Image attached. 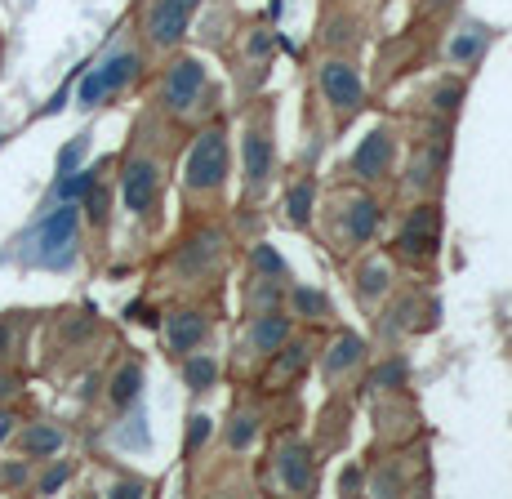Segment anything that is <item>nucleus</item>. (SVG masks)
I'll return each mask as SVG.
<instances>
[{
  "mask_svg": "<svg viewBox=\"0 0 512 499\" xmlns=\"http://www.w3.org/2000/svg\"><path fill=\"white\" fill-rule=\"evenodd\" d=\"M76 228H81V205L76 201H58L45 214V223L36 228V246H41V263L49 268H67L76 246Z\"/></svg>",
  "mask_w": 512,
  "mask_h": 499,
  "instance_id": "obj_1",
  "label": "nucleus"
},
{
  "mask_svg": "<svg viewBox=\"0 0 512 499\" xmlns=\"http://www.w3.org/2000/svg\"><path fill=\"white\" fill-rule=\"evenodd\" d=\"M223 174H228V143H223V134H201L196 139L192 156H187V188H219Z\"/></svg>",
  "mask_w": 512,
  "mask_h": 499,
  "instance_id": "obj_2",
  "label": "nucleus"
},
{
  "mask_svg": "<svg viewBox=\"0 0 512 499\" xmlns=\"http://www.w3.org/2000/svg\"><path fill=\"white\" fill-rule=\"evenodd\" d=\"M196 5H201V0H156V5L147 9V41H152L156 50L179 45L187 23H192V14H196Z\"/></svg>",
  "mask_w": 512,
  "mask_h": 499,
  "instance_id": "obj_3",
  "label": "nucleus"
},
{
  "mask_svg": "<svg viewBox=\"0 0 512 499\" xmlns=\"http://www.w3.org/2000/svg\"><path fill=\"white\" fill-rule=\"evenodd\" d=\"M156 188H161V174H156L152 161H130L121 179V197H125V210L130 214H147L156 201Z\"/></svg>",
  "mask_w": 512,
  "mask_h": 499,
  "instance_id": "obj_4",
  "label": "nucleus"
},
{
  "mask_svg": "<svg viewBox=\"0 0 512 499\" xmlns=\"http://www.w3.org/2000/svg\"><path fill=\"white\" fill-rule=\"evenodd\" d=\"M205 85V67L196 63V58H183V63L170 67V76H165V103L174 107V112H187V107L196 103V94H201Z\"/></svg>",
  "mask_w": 512,
  "mask_h": 499,
  "instance_id": "obj_5",
  "label": "nucleus"
},
{
  "mask_svg": "<svg viewBox=\"0 0 512 499\" xmlns=\"http://www.w3.org/2000/svg\"><path fill=\"white\" fill-rule=\"evenodd\" d=\"M321 90H326V99L334 107H357L361 103L357 72H352V67H343V63H326V67H321Z\"/></svg>",
  "mask_w": 512,
  "mask_h": 499,
  "instance_id": "obj_6",
  "label": "nucleus"
},
{
  "mask_svg": "<svg viewBox=\"0 0 512 499\" xmlns=\"http://www.w3.org/2000/svg\"><path fill=\"white\" fill-rule=\"evenodd\" d=\"M388 156H392V139L383 130H374V134L361 139V148H357V156H352V165H357L361 179H379V174L388 170Z\"/></svg>",
  "mask_w": 512,
  "mask_h": 499,
  "instance_id": "obj_7",
  "label": "nucleus"
},
{
  "mask_svg": "<svg viewBox=\"0 0 512 499\" xmlns=\"http://www.w3.org/2000/svg\"><path fill=\"white\" fill-rule=\"evenodd\" d=\"M63 428L58 424H27L23 433H18V450H23L27 459H49V455H58L63 450Z\"/></svg>",
  "mask_w": 512,
  "mask_h": 499,
  "instance_id": "obj_8",
  "label": "nucleus"
},
{
  "mask_svg": "<svg viewBox=\"0 0 512 499\" xmlns=\"http://www.w3.org/2000/svg\"><path fill=\"white\" fill-rule=\"evenodd\" d=\"M165 339H170L174 352H192L205 339V321L196 317V312H174V317L165 321Z\"/></svg>",
  "mask_w": 512,
  "mask_h": 499,
  "instance_id": "obj_9",
  "label": "nucleus"
},
{
  "mask_svg": "<svg viewBox=\"0 0 512 499\" xmlns=\"http://www.w3.org/2000/svg\"><path fill=\"white\" fill-rule=\"evenodd\" d=\"M432 246H437V214L432 210H419L415 219L406 223V232H401V250L406 254H428Z\"/></svg>",
  "mask_w": 512,
  "mask_h": 499,
  "instance_id": "obj_10",
  "label": "nucleus"
},
{
  "mask_svg": "<svg viewBox=\"0 0 512 499\" xmlns=\"http://www.w3.org/2000/svg\"><path fill=\"white\" fill-rule=\"evenodd\" d=\"M94 72H98V81H103V90L112 94V90H121V85L134 81V72H139V54H112L103 67H94Z\"/></svg>",
  "mask_w": 512,
  "mask_h": 499,
  "instance_id": "obj_11",
  "label": "nucleus"
},
{
  "mask_svg": "<svg viewBox=\"0 0 512 499\" xmlns=\"http://www.w3.org/2000/svg\"><path fill=\"white\" fill-rule=\"evenodd\" d=\"M281 477H285V486H290V491H308V486H312V464H308V455H303L299 446H290L281 455Z\"/></svg>",
  "mask_w": 512,
  "mask_h": 499,
  "instance_id": "obj_12",
  "label": "nucleus"
},
{
  "mask_svg": "<svg viewBox=\"0 0 512 499\" xmlns=\"http://www.w3.org/2000/svg\"><path fill=\"white\" fill-rule=\"evenodd\" d=\"M268 170H272L268 139H263V134H250V139H245V174H250L254 183H263V179H268Z\"/></svg>",
  "mask_w": 512,
  "mask_h": 499,
  "instance_id": "obj_13",
  "label": "nucleus"
},
{
  "mask_svg": "<svg viewBox=\"0 0 512 499\" xmlns=\"http://www.w3.org/2000/svg\"><path fill=\"white\" fill-rule=\"evenodd\" d=\"M374 223H379V205H374V201H357L348 210V241H357V246H361V241H370L374 237Z\"/></svg>",
  "mask_w": 512,
  "mask_h": 499,
  "instance_id": "obj_14",
  "label": "nucleus"
},
{
  "mask_svg": "<svg viewBox=\"0 0 512 499\" xmlns=\"http://www.w3.org/2000/svg\"><path fill=\"white\" fill-rule=\"evenodd\" d=\"M139 393H143V370L130 361V366L116 370V379H112V401H116V406H130V401H139Z\"/></svg>",
  "mask_w": 512,
  "mask_h": 499,
  "instance_id": "obj_15",
  "label": "nucleus"
},
{
  "mask_svg": "<svg viewBox=\"0 0 512 499\" xmlns=\"http://www.w3.org/2000/svg\"><path fill=\"white\" fill-rule=\"evenodd\" d=\"M94 170H72V174H58V201H81L85 192L94 188Z\"/></svg>",
  "mask_w": 512,
  "mask_h": 499,
  "instance_id": "obj_16",
  "label": "nucleus"
},
{
  "mask_svg": "<svg viewBox=\"0 0 512 499\" xmlns=\"http://www.w3.org/2000/svg\"><path fill=\"white\" fill-rule=\"evenodd\" d=\"M285 335H290V326H285L281 317H263L259 326H254V344H259L263 352H277L285 344Z\"/></svg>",
  "mask_w": 512,
  "mask_h": 499,
  "instance_id": "obj_17",
  "label": "nucleus"
},
{
  "mask_svg": "<svg viewBox=\"0 0 512 499\" xmlns=\"http://www.w3.org/2000/svg\"><path fill=\"white\" fill-rule=\"evenodd\" d=\"M481 45H486V32H481V27H468L464 36H455V41H450V63H468Z\"/></svg>",
  "mask_w": 512,
  "mask_h": 499,
  "instance_id": "obj_18",
  "label": "nucleus"
},
{
  "mask_svg": "<svg viewBox=\"0 0 512 499\" xmlns=\"http://www.w3.org/2000/svg\"><path fill=\"white\" fill-rule=\"evenodd\" d=\"M285 210H290V223H308V210H312V183H294L290 197H285Z\"/></svg>",
  "mask_w": 512,
  "mask_h": 499,
  "instance_id": "obj_19",
  "label": "nucleus"
},
{
  "mask_svg": "<svg viewBox=\"0 0 512 499\" xmlns=\"http://www.w3.org/2000/svg\"><path fill=\"white\" fill-rule=\"evenodd\" d=\"M214 375H219V366H214L210 357H192V361L183 366V379H187L192 388H210V384H214Z\"/></svg>",
  "mask_w": 512,
  "mask_h": 499,
  "instance_id": "obj_20",
  "label": "nucleus"
},
{
  "mask_svg": "<svg viewBox=\"0 0 512 499\" xmlns=\"http://www.w3.org/2000/svg\"><path fill=\"white\" fill-rule=\"evenodd\" d=\"M357 357H361V344L348 335V339H339V344H334L326 366H330V370H348V366H357Z\"/></svg>",
  "mask_w": 512,
  "mask_h": 499,
  "instance_id": "obj_21",
  "label": "nucleus"
},
{
  "mask_svg": "<svg viewBox=\"0 0 512 499\" xmlns=\"http://www.w3.org/2000/svg\"><path fill=\"white\" fill-rule=\"evenodd\" d=\"M85 152H90V139L81 134V139H72L63 152H58V174H72L76 165H81V156H85Z\"/></svg>",
  "mask_w": 512,
  "mask_h": 499,
  "instance_id": "obj_22",
  "label": "nucleus"
},
{
  "mask_svg": "<svg viewBox=\"0 0 512 499\" xmlns=\"http://www.w3.org/2000/svg\"><path fill=\"white\" fill-rule=\"evenodd\" d=\"M383 290H388V268L370 263V268L361 272V295H383Z\"/></svg>",
  "mask_w": 512,
  "mask_h": 499,
  "instance_id": "obj_23",
  "label": "nucleus"
},
{
  "mask_svg": "<svg viewBox=\"0 0 512 499\" xmlns=\"http://www.w3.org/2000/svg\"><path fill=\"white\" fill-rule=\"evenodd\" d=\"M103 81H98V72H90V76H81V85H76V103L81 107H94L98 99H103Z\"/></svg>",
  "mask_w": 512,
  "mask_h": 499,
  "instance_id": "obj_24",
  "label": "nucleus"
},
{
  "mask_svg": "<svg viewBox=\"0 0 512 499\" xmlns=\"http://www.w3.org/2000/svg\"><path fill=\"white\" fill-rule=\"evenodd\" d=\"M81 210L90 214V223H103V219H107V188H98V183H94V188L85 192V205H81Z\"/></svg>",
  "mask_w": 512,
  "mask_h": 499,
  "instance_id": "obj_25",
  "label": "nucleus"
},
{
  "mask_svg": "<svg viewBox=\"0 0 512 499\" xmlns=\"http://www.w3.org/2000/svg\"><path fill=\"white\" fill-rule=\"evenodd\" d=\"M27 459H14V464H0V486H9V491H14V486H27Z\"/></svg>",
  "mask_w": 512,
  "mask_h": 499,
  "instance_id": "obj_26",
  "label": "nucleus"
},
{
  "mask_svg": "<svg viewBox=\"0 0 512 499\" xmlns=\"http://www.w3.org/2000/svg\"><path fill=\"white\" fill-rule=\"evenodd\" d=\"M303 352H308V348H303V344L285 348V357H281V366H277V370H272V379H285V375H294V370H299V366H303Z\"/></svg>",
  "mask_w": 512,
  "mask_h": 499,
  "instance_id": "obj_27",
  "label": "nucleus"
},
{
  "mask_svg": "<svg viewBox=\"0 0 512 499\" xmlns=\"http://www.w3.org/2000/svg\"><path fill=\"white\" fill-rule=\"evenodd\" d=\"M67 477H72V468H67V464H54V468H49V473H45V477H41V482H36V486H41V495H54L58 486L67 482Z\"/></svg>",
  "mask_w": 512,
  "mask_h": 499,
  "instance_id": "obj_28",
  "label": "nucleus"
},
{
  "mask_svg": "<svg viewBox=\"0 0 512 499\" xmlns=\"http://www.w3.org/2000/svg\"><path fill=\"white\" fill-rule=\"evenodd\" d=\"M374 384L401 388V384H406V366H379V370H374Z\"/></svg>",
  "mask_w": 512,
  "mask_h": 499,
  "instance_id": "obj_29",
  "label": "nucleus"
},
{
  "mask_svg": "<svg viewBox=\"0 0 512 499\" xmlns=\"http://www.w3.org/2000/svg\"><path fill=\"white\" fill-rule=\"evenodd\" d=\"M205 437H210V419L196 415V419H192V428H187V450H196V446L205 442Z\"/></svg>",
  "mask_w": 512,
  "mask_h": 499,
  "instance_id": "obj_30",
  "label": "nucleus"
},
{
  "mask_svg": "<svg viewBox=\"0 0 512 499\" xmlns=\"http://www.w3.org/2000/svg\"><path fill=\"white\" fill-rule=\"evenodd\" d=\"M228 442H232V446H250V442H254V424H250V419H236L232 433H228Z\"/></svg>",
  "mask_w": 512,
  "mask_h": 499,
  "instance_id": "obj_31",
  "label": "nucleus"
},
{
  "mask_svg": "<svg viewBox=\"0 0 512 499\" xmlns=\"http://www.w3.org/2000/svg\"><path fill=\"white\" fill-rule=\"evenodd\" d=\"M254 263H259L263 272H281V259H277V250H268V246H259V250H254Z\"/></svg>",
  "mask_w": 512,
  "mask_h": 499,
  "instance_id": "obj_32",
  "label": "nucleus"
},
{
  "mask_svg": "<svg viewBox=\"0 0 512 499\" xmlns=\"http://www.w3.org/2000/svg\"><path fill=\"white\" fill-rule=\"evenodd\" d=\"M294 303H299V312H321L326 303H321V295H312V290H299L294 295Z\"/></svg>",
  "mask_w": 512,
  "mask_h": 499,
  "instance_id": "obj_33",
  "label": "nucleus"
},
{
  "mask_svg": "<svg viewBox=\"0 0 512 499\" xmlns=\"http://www.w3.org/2000/svg\"><path fill=\"white\" fill-rule=\"evenodd\" d=\"M143 495V482H116L112 486V499H139Z\"/></svg>",
  "mask_w": 512,
  "mask_h": 499,
  "instance_id": "obj_34",
  "label": "nucleus"
},
{
  "mask_svg": "<svg viewBox=\"0 0 512 499\" xmlns=\"http://www.w3.org/2000/svg\"><path fill=\"white\" fill-rule=\"evenodd\" d=\"M9 348H14V321L0 317V357H5Z\"/></svg>",
  "mask_w": 512,
  "mask_h": 499,
  "instance_id": "obj_35",
  "label": "nucleus"
},
{
  "mask_svg": "<svg viewBox=\"0 0 512 499\" xmlns=\"http://www.w3.org/2000/svg\"><path fill=\"white\" fill-rule=\"evenodd\" d=\"M455 103H459V90H441V94H437V107H441V112H450Z\"/></svg>",
  "mask_w": 512,
  "mask_h": 499,
  "instance_id": "obj_36",
  "label": "nucleus"
},
{
  "mask_svg": "<svg viewBox=\"0 0 512 499\" xmlns=\"http://www.w3.org/2000/svg\"><path fill=\"white\" fill-rule=\"evenodd\" d=\"M14 424H18V419H14V415H9V410H0V442H5V437H9V433H14Z\"/></svg>",
  "mask_w": 512,
  "mask_h": 499,
  "instance_id": "obj_37",
  "label": "nucleus"
},
{
  "mask_svg": "<svg viewBox=\"0 0 512 499\" xmlns=\"http://www.w3.org/2000/svg\"><path fill=\"white\" fill-rule=\"evenodd\" d=\"M268 45H272V41L259 32V36H254V41H250V54H268Z\"/></svg>",
  "mask_w": 512,
  "mask_h": 499,
  "instance_id": "obj_38",
  "label": "nucleus"
}]
</instances>
